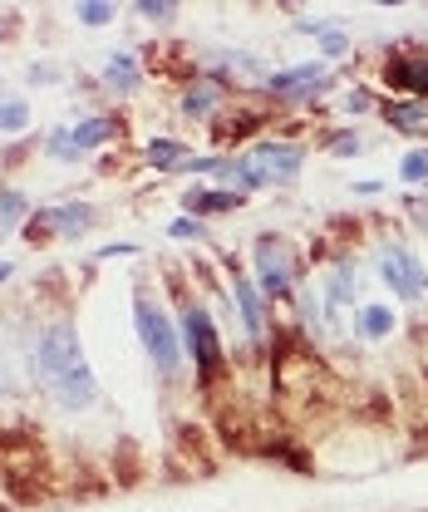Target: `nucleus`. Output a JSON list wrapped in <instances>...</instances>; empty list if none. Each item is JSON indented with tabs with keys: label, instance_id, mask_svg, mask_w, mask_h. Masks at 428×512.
<instances>
[{
	"label": "nucleus",
	"instance_id": "nucleus-8",
	"mask_svg": "<svg viewBox=\"0 0 428 512\" xmlns=\"http://www.w3.org/2000/svg\"><path fill=\"white\" fill-rule=\"evenodd\" d=\"M99 227V212L89 207V202H55V207H35L30 212V222H25V242H35V247H45V242H79V237H89Z\"/></svg>",
	"mask_w": 428,
	"mask_h": 512
},
{
	"label": "nucleus",
	"instance_id": "nucleus-34",
	"mask_svg": "<svg viewBox=\"0 0 428 512\" xmlns=\"http://www.w3.org/2000/svg\"><path fill=\"white\" fill-rule=\"evenodd\" d=\"M10 276H15V261H0V286H5Z\"/></svg>",
	"mask_w": 428,
	"mask_h": 512
},
{
	"label": "nucleus",
	"instance_id": "nucleus-1",
	"mask_svg": "<svg viewBox=\"0 0 428 512\" xmlns=\"http://www.w3.org/2000/svg\"><path fill=\"white\" fill-rule=\"evenodd\" d=\"M30 375L45 389V399L60 414H84L99 404V375L79 345V330L69 316L45 320L30 340Z\"/></svg>",
	"mask_w": 428,
	"mask_h": 512
},
{
	"label": "nucleus",
	"instance_id": "nucleus-33",
	"mask_svg": "<svg viewBox=\"0 0 428 512\" xmlns=\"http://www.w3.org/2000/svg\"><path fill=\"white\" fill-rule=\"evenodd\" d=\"M350 188L360 192V197H379V192H389V183H374V178H365V183H350Z\"/></svg>",
	"mask_w": 428,
	"mask_h": 512
},
{
	"label": "nucleus",
	"instance_id": "nucleus-17",
	"mask_svg": "<svg viewBox=\"0 0 428 512\" xmlns=\"http://www.w3.org/2000/svg\"><path fill=\"white\" fill-rule=\"evenodd\" d=\"M69 133H74V143H79V148H84V158H89L94 148L119 143V138H123V119H119V114H89V119L69 124Z\"/></svg>",
	"mask_w": 428,
	"mask_h": 512
},
{
	"label": "nucleus",
	"instance_id": "nucleus-22",
	"mask_svg": "<svg viewBox=\"0 0 428 512\" xmlns=\"http://www.w3.org/2000/svg\"><path fill=\"white\" fill-rule=\"evenodd\" d=\"M335 109H340L345 119H360V114H379V94H374L369 84H350V89H340Z\"/></svg>",
	"mask_w": 428,
	"mask_h": 512
},
{
	"label": "nucleus",
	"instance_id": "nucleus-23",
	"mask_svg": "<svg viewBox=\"0 0 428 512\" xmlns=\"http://www.w3.org/2000/svg\"><path fill=\"white\" fill-rule=\"evenodd\" d=\"M399 183L404 188H428V143L424 148H409L399 158Z\"/></svg>",
	"mask_w": 428,
	"mask_h": 512
},
{
	"label": "nucleus",
	"instance_id": "nucleus-13",
	"mask_svg": "<svg viewBox=\"0 0 428 512\" xmlns=\"http://www.w3.org/2000/svg\"><path fill=\"white\" fill-rule=\"evenodd\" d=\"M99 79H104V89L114 94V99H133L138 89H143V60L133 55V50H114L104 69H99Z\"/></svg>",
	"mask_w": 428,
	"mask_h": 512
},
{
	"label": "nucleus",
	"instance_id": "nucleus-25",
	"mask_svg": "<svg viewBox=\"0 0 428 512\" xmlns=\"http://www.w3.org/2000/svg\"><path fill=\"white\" fill-rule=\"evenodd\" d=\"M133 15L148 20V25H168V20L183 15V5L178 0H133Z\"/></svg>",
	"mask_w": 428,
	"mask_h": 512
},
{
	"label": "nucleus",
	"instance_id": "nucleus-3",
	"mask_svg": "<svg viewBox=\"0 0 428 512\" xmlns=\"http://www.w3.org/2000/svg\"><path fill=\"white\" fill-rule=\"evenodd\" d=\"M133 330H138V345L148 355V365L158 370L163 384L183 380V335H178V320L163 311V301L153 291H138L133 296Z\"/></svg>",
	"mask_w": 428,
	"mask_h": 512
},
{
	"label": "nucleus",
	"instance_id": "nucleus-29",
	"mask_svg": "<svg viewBox=\"0 0 428 512\" xmlns=\"http://www.w3.org/2000/svg\"><path fill=\"white\" fill-rule=\"evenodd\" d=\"M168 237H173V242H202V237H207V222H202V217H173V222H168Z\"/></svg>",
	"mask_w": 428,
	"mask_h": 512
},
{
	"label": "nucleus",
	"instance_id": "nucleus-19",
	"mask_svg": "<svg viewBox=\"0 0 428 512\" xmlns=\"http://www.w3.org/2000/svg\"><path fill=\"white\" fill-rule=\"evenodd\" d=\"M187 158H192V148H187L183 138H173V133H153V138L143 143V163H148L153 173H178Z\"/></svg>",
	"mask_w": 428,
	"mask_h": 512
},
{
	"label": "nucleus",
	"instance_id": "nucleus-30",
	"mask_svg": "<svg viewBox=\"0 0 428 512\" xmlns=\"http://www.w3.org/2000/svg\"><path fill=\"white\" fill-rule=\"evenodd\" d=\"M409 217H414V227L428 237V197H409Z\"/></svg>",
	"mask_w": 428,
	"mask_h": 512
},
{
	"label": "nucleus",
	"instance_id": "nucleus-15",
	"mask_svg": "<svg viewBox=\"0 0 428 512\" xmlns=\"http://www.w3.org/2000/svg\"><path fill=\"white\" fill-rule=\"evenodd\" d=\"M355 335L365 345H384L389 335H399V311L389 301H360L355 306Z\"/></svg>",
	"mask_w": 428,
	"mask_h": 512
},
{
	"label": "nucleus",
	"instance_id": "nucleus-10",
	"mask_svg": "<svg viewBox=\"0 0 428 512\" xmlns=\"http://www.w3.org/2000/svg\"><path fill=\"white\" fill-rule=\"evenodd\" d=\"M379 84L394 94V99H414L428 104V50L424 45H394L384 64H379Z\"/></svg>",
	"mask_w": 428,
	"mask_h": 512
},
{
	"label": "nucleus",
	"instance_id": "nucleus-31",
	"mask_svg": "<svg viewBox=\"0 0 428 512\" xmlns=\"http://www.w3.org/2000/svg\"><path fill=\"white\" fill-rule=\"evenodd\" d=\"M25 79H30V84H55L60 74H55L50 64H30V69H25Z\"/></svg>",
	"mask_w": 428,
	"mask_h": 512
},
{
	"label": "nucleus",
	"instance_id": "nucleus-21",
	"mask_svg": "<svg viewBox=\"0 0 428 512\" xmlns=\"http://www.w3.org/2000/svg\"><path fill=\"white\" fill-rule=\"evenodd\" d=\"M315 148H320V153H330V158H360L369 143L355 133V128H330V133H320V138H315Z\"/></svg>",
	"mask_w": 428,
	"mask_h": 512
},
{
	"label": "nucleus",
	"instance_id": "nucleus-18",
	"mask_svg": "<svg viewBox=\"0 0 428 512\" xmlns=\"http://www.w3.org/2000/svg\"><path fill=\"white\" fill-rule=\"evenodd\" d=\"M379 119L404 133V138H419L428 133V104H414V99H379Z\"/></svg>",
	"mask_w": 428,
	"mask_h": 512
},
{
	"label": "nucleus",
	"instance_id": "nucleus-6",
	"mask_svg": "<svg viewBox=\"0 0 428 512\" xmlns=\"http://www.w3.org/2000/svg\"><path fill=\"white\" fill-rule=\"evenodd\" d=\"M374 271H379V281L389 286L394 301H409L414 306V301L428 296V261L414 247H404V242H379Z\"/></svg>",
	"mask_w": 428,
	"mask_h": 512
},
{
	"label": "nucleus",
	"instance_id": "nucleus-32",
	"mask_svg": "<svg viewBox=\"0 0 428 512\" xmlns=\"http://www.w3.org/2000/svg\"><path fill=\"white\" fill-rule=\"evenodd\" d=\"M138 252V242H114V247H104V252H94L99 261H114V256H133Z\"/></svg>",
	"mask_w": 428,
	"mask_h": 512
},
{
	"label": "nucleus",
	"instance_id": "nucleus-7",
	"mask_svg": "<svg viewBox=\"0 0 428 512\" xmlns=\"http://www.w3.org/2000/svg\"><path fill=\"white\" fill-rule=\"evenodd\" d=\"M276 114L281 109H271L261 94L256 99H246V94H237L217 119H212V143H217V153H227V148H242L246 138H256L261 143V133L276 124Z\"/></svg>",
	"mask_w": 428,
	"mask_h": 512
},
{
	"label": "nucleus",
	"instance_id": "nucleus-27",
	"mask_svg": "<svg viewBox=\"0 0 428 512\" xmlns=\"http://www.w3.org/2000/svg\"><path fill=\"white\" fill-rule=\"evenodd\" d=\"M30 128V104L25 99H0V133H25Z\"/></svg>",
	"mask_w": 428,
	"mask_h": 512
},
{
	"label": "nucleus",
	"instance_id": "nucleus-11",
	"mask_svg": "<svg viewBox=\"0 0 428 512\" xmlns=\"http://www.w3.org/2000/svg\"><path fill=\"white\" fill-rule=\"evenodd\" d=\"M306 158H310L306 143H286V138H261V143L246 148V163L256 168V178L266 188H291L301 178Z\"/></svg>",
	"mask_w": 428,
	"mask_h": 512
},
{
	"label": "nucleus",
	"instance_id": "nucleus-4",
	"mask_svg": "<svg viewBox=\"0 0 428 512\" xmlns=\"http://www.w3.org/2000/svg\"><path fill=\"white\" fill-rule=\"evenodd\" d=\"M301 271H306V256H301V247H296L291 237L261 232V237L251 242V281H256V291L266 296V306L296 301Z\"/></svg>",
	"mask_w": 428,
	"mask_h": 512
},
{
	"label": "nucleus",
	"instance_id": "nucleus-2",
	"mask_svg": "<svg viewBox=\"0 0 428 512\" xmlns=\"http://www.w3.org/2000/svg\"><path fill=\"white\" fill-rule=\"evenodd\" d=\"M178 335H183V355L192 360V375H197V394L212 399L232 380V360H227V340H222L212 306L192 296L187 286H178Z\"/></svg>",
	"mask_w": 428,
	"mask_h": 512
},
{
	"label": "nucleus",
	"instance_id": "nucleus-24",
	"mask_svg": "<svg viewBox=\"0 0 428 512\" xmlns=\"http://www.w3.org/2000/svg\"><path fill=\"white\" fill-rule=\"evenodd\" d=\"M74 20H79V25H94V30H99V25L119 20V5H114V0H79V5H74Z\"/></svg>",
	"mask_w": 428,
	"mask_h": 512
},
{
	"label": "nucleus",
	"instance_id": "nucleus-26",
	"mask_svg": "<svg viewBox=\"0 0 428 512\" xmlns=\"http://www.w3.org/2000/svg\"><path fill=\"white\" fill-rule=\"evenodd\" d=\"M45 153H50L55 163H79V158H84V148L74 143V133H69V128H50V138H45Z\"/></svg>",
	"mask_w": 428,
	"mask_h": 512
},
{
	"label": "nucleus",
	"instance_id": "nucleus-16",
	"mask_svg": "<svg viewBox=\"0 0 428 512\" xmlns=\"http://www.w3.org/2000/svg\"><path fill=\"white\" fill-rule=\"evenodd\" d=\"M246 197L242 192H227V188H187L183 192V212L187 217H232V212H242Z\"/></svg>",
	"mask_w": 428,
	"mask_h": 512
},
{
	"label": "nucleus",
	"instance_id": "nucleus-28",
	"mask_svg": "<svg viewBox=\"0 0 428 512\" xmlns=\"http://www.w3.org/2000/svg\"><path fill=\"white\" fill-rule=\"evenodd\" d=\"M340 55H350V30L345 25H335V30H325L320 35V60H340Z\"/></svg>",
	"mask_w": 428,
	"mask_h": 512
},
{
	"label": "nucleus",
	"instance_id": "nucleus-12",
	"mask_svg": "<svg viewBox=\"0 0 428 512\" xmlns=\"http://www.w3.org/2000/svg\"><path fill=\"white\" fill-rule=\"evenodd\" d=\"M168 458H173V478H202L217 468V444L202 424L192 419H178L173 424V444H168Z\"/></svg>",
	"mask_w": 428,
	"mask_h": 512
},
{
	"label": "nucleus",
	"instance_id": "nucleus-20",
	"mask_svg": "<svg viewBox=\"0 0 428 512\" xmlns=\"http://www.w3.org/2000/svg\"><path fill=\"white\" fill-rule=\"evenodd\" d=\"M30 197L20 188H0V237H10V232H25V222H30Z\"/></svg>",
	"mask_w": 428,
	"mask_h": 512
},
{
	"label": "nucleus",
	"instance_id": "nucleus-5",
	"mask_svg": "<svg viewBox=\"0 0 428 512\" xmlns=\"http://www.w3.org/2000/svg\"><path fill=\"white\" fill-rule=\"evenodd\" d=\"M335 84L340 79H335V69L325 60H301V64H286V69H266L256 94L271 109H306V104H320Z\"/></svg>",
	"mask_w": 428,
	"mask_h": 512
},
{
	"label": "nucleus",
	"instance_id": "nucleus-14",
	"mask_svg": "<svg viewBox=\"0 0 428 512\" xmlns=\"http://www.w3.org/2000/svg\"><path fill=\"white\" fill-rule=\"evenodd\" d=\"M256 458L281 463V468H291V473H320L315 453H310L301 439H291V434H266V439H261V448H256Z\"/></svg>",
	"mask_w": 428,
	"mask_h": 512
},
{
	"label": "nucleus",
	"instance_id": "nucleus-9",
	"mask_svg": "<svg viewBox=\"0 0 428 512\" xmlns=\"http://www.w3.org/2000/svg\"><path fill=\"white\" fill-rule=\"evenodd\" d=\"M222 281H227V291H232V301H237V316H242V325H246V345H251V350H266V345H271V306H266V296L256 291L251 271H242L232 256H222Z\"/></svg>",
	"mask_w": 428,
	"mask_h": 512
}]
</instances>
